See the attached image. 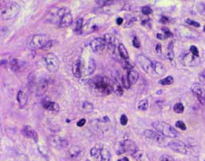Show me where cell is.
Listing matches in <instances>:
<instances>
[{"mask_svg":"<svg viewBox=\"0 0 205 161\" xmlns=\"http://www.w3.org/2000/svg\"><path fill=\"white\" fill-rule=\"evenodd\" d=\"M90 86L93 94L99 97L109 95L114 90L112 81L103 76H96L92 79L90 81Z\"/></svg>","mask_w":205,"mask_h":161,"instance_id":"6da1fadb","label":"cell"},{"mask_svg":"<svg viewBox=\"0 0 205 161\" xmlns=\"http://www.w3.org/2000/svg\"><path fill=\"white\" fill-rule=\"evenodd\" d=\"M152 127L154 128L156 132L159 134L164 136V137H169L172 138H178L179 136V132L176 130L172 125L163 121H156L152 123Z\"/></svg>","mask_w":205,"mask_h":161,"instance_id":"7a4b0ae2","label":"cell"},{"mask_svg":"<svg viewBox=\"0 0 205 161\" xmlns=\"http://www.w3.org/2000/svg\"><path fill=\"white\" fill-rule=\"evenodd\" d=\"M52 45V41L45 35H36L31 39L30 46L33 49L48 50Z\"/></svg>","mask_w":205,"mask_h":161,"instance_id":"3957f363","label":"cell"},{"mask_svg":"<svg viewBox=\"0 0 205 161\" xmlns=\"http://www.w3.org/2000/svg\"><path fill=\"white\" fill-rule=\"evenodd\" d=\"M20 10V6L15 2H9L2 8L1 17L4 20H9L15 17Z\"/></svg>","mask_w":205,"mask_h":161,"instance_id":"277c9868","label":"cell"},{"mask_svg":"<svg viewBox=\"0 0 205 161\" xmlns=\"http://www.w3.org/2000/svg\"><path fill=\"white\" fill-rule=\"evenodd\" d=\"M105 24V20L101 17H96L90 19L82 28L81 34L89 35L99 30Z\"/></svg>","mask_w":205,"mask_h":161,"instance_id":"5b68a950","label":"cell"},{"mask_svg":"<svg viewBox=\"0 0 205 161\" xmlns=\"http://www.w3.org/2000/svg\"><path fill=\"white\" fill-rule=\"evenodd\" d=\"M45 64L46 68L50 72H56L59 67V61L55 54L48 53L44 56Z\"/></svg>","mask_w":205,"mask_h":161,"instance_id":"8992f818","label":"cell"},{"mask_svg":"<svg viewBox=\"0 0 205 161\" xmlns=\"http://www.w3.org/2000/svg\"><path fill=\"white\" fill-rule=\"evenodd\" d=\"M136 61L139 64L145 72L147 74H152L153 71L152 62L143 55H138L136 56Z\"/></svg>","mask_w":205,"mask_h":161,"instance_id":"52a82bcc","label":"cell"},{"mask_svg":"<svg viewBox=\"0 0 205 161\" xmlns=\"http://www.w3.org/2000/svg\"><path fill=\"white\" fill-rule=\"evenodd\" d=\"M191 90L193 94L197 97L199 102H200L202 105H204L205 89L204 88V87L200 83H195L192 85L191 87Z\"/></svg>","mask_w":205,"mask_h":161,"instance_id":"ba28073f","label":"cell"},{"mask_svg":"<svg viewBox=\"0 0 205 161\" xmlns=\"http://www.w3.org/2000/svg\"><path fill=\"white\" fill-rule=\"evenodd\" d=\"M48 143L50 146L56 149H64L68 145V141L59 136H52L48 138Z\"/></svg>","mask_w":205,"mask_h":161,"instance_id":"9c48e42d","label":"cell"},{"mask_svg":"<svg viewBox=\"0 0 205 161\" xmlns=\"http://www.w3.org/2000/svg\"><path fill=\"white\" fill-rule=\"evenodd\" d=\"M143 134L148 139L154 141V142L160 144V145H163L165 143V138L164 136L159 134L157 132L150 130V129H146L144 131Z\"/></svg>","mask_w":205,"mask_h":161,"instance_id":"30bf717a","label":"cell"},{"mask_svg":"<svg viewBox=\"0 0 205 161\" xmlns=\"http://www.w3.org/2000/svg\"><path fill=\"white\" fill-rule=\"evenodd\" d=\"M105 46H106V42L105 39L101 37H97L91 41L90 47L94 52L96 53H99L103 51Z\"/></svg>","mask_w":205,"mask_h":161,"instance_id":"8fae6325","label":"cell"},{"mask_svg":"<svg viewBox=\"0 0 205 161\" xmlns=\"http://www.w3.org/2000/svg\"><path fill=\"white\" fill-rule=\"evenodd\" d=\"M168 146L170 149H172L173 151H174L177 153H180L182 154H187V148L185 144L181 141L179 140H173L168 144Z\"/></svg>","mask_w":205,"mask_h":161,"instance_id":"7c38bea8","label":"cell"},{"mask_svg":"<svg viewBox=\"0 0 205 161\" xmlns=\"http://www.w3.org/2000/svg\"><path fill=\"white\" fill-rule=\"evenodd\" d=\"M42 107L45 109L50 112L58 113L59 112V105L55 102L51 101L48 97H45L41 101Z\"/></svg>","mask_w":205,"mask_h":161,"instance_id":"4fadbf2b","label":"cell"},{"mask_svg":"<svg viewBox=\"0 0 205 161\" xmlns=\"http://www.w3.org/2000/svg\"><path fill=\"white\" fill-rule=\"evenodd\" d=\"M122 143H123L125 153L127 152V153H129L131 155H133L138 151L137 146H136V143L132 140H125L122 141Z\"/></svg>","mask_w":205,"mask_h":161,"instance_id":"5bb4252c","label":"cell"},{"mask_svg":"<svg viewBox=\"0 0 205 161\" xmlns=\"http://www.w3.org/2000/svg\"><path fill=\"white\" fill-rule=\"evenodd\" d=\"M105 42H106V45L108 46L111 51H113L114 52H115V49L116 48H118V45H117V39L115 38V36H114L110 34H106L105 35L104 38Z\"/></svg>","mask_w":205,"mask_h":161,"instance_id":"9a60e30c","label":"cell"},{"mask_svg":"<svg viewBox=\"0 0 205 161\" xmlns=\"http://www.w3.org/2000/svg\"><path fill=\"white\" fill-rule=\"evenodd\" d=\"M82 70H83V61L79 58L76 60L72 65V72L73 75L76 78H81L82 76Z\"/></svg>","mask_w":205,"mask_h":161,"instance_id":"2e32d148","label":"cell"},{"mask_svg":"<svg viewBox=\"0 0 205 161\" xmlns=\"http://www.w3.org/2000/svg\"><path fill=\"white\" fill-rule=\"evenodd\" d=\"M48 88V82L46 79H41L38 82L37 86L36 94L37 96H42L44 94Z\"/></svg>","mask_w":205,"mask_h":161,"instance_id":"e0dca14e","label":"cell"},{"mask_svg":"<svg viewBox=\"0 0 205 161\" xmlns=\"http://www.w3.org/2000/svg\"><path fill=\"white\" fill-rule=\"evenodd\" d=\"M73 21V17L72 15L71 14V13L65 14V15H64L60 19V21H59V27L60 28H67L70 26V24H72Z\"/></svg>","mask_w":205,"mask_h":161,"instance_id":"ac0fdd59","label":"cell"},{"mask_svg":"<svg viewBox=\"0 0 205 161\" xmlns=\"http://www.w3.org/2000/svg\"><path fill=\"white\" fill-rule=\"evenodd\" d=\"M9 65L10 67V69L14 72H18L20 71L23 67V63L18 60V59L13 58L9 61Z\"/></svg>","mask_w":205,"mask_h":161,"instance_id":"d6986e66","label":"cell"},{"mask_svg":"<svg viewBox=\"0 0 205 161\" xmlns=\"http://www.w3.org/2000/svg\"><path fill=\"white\" fill-rule=\"evenodd\" d=\"M153 70L159 76H163L166 73L167 70L163 64H161L160 62L153 61L152 62Z\"/></svg>","mask_w":205,"mask_h":161,"instance_id":"ffe728a7","label":"cell"},{"mask_svg":"<svg viewBox=\"0 0 205 161\" xmlns=\"http://www.w3.org/2000/svg\"><path fill=\"white\" fill-rule=\"evenodd\" d=\"M17 99L19 106L21 107H23L26 105V103L28 102V96L23 91H19L17 93Z\"/></svg>","mask_w":205,"mask_h":161,"instance_id":"44dd1931","label":"cell"},{"mask_svg":"<svg viewBox=\"0 0 205 161\" xmlns=\"http://www.w3.org/2000/svg\"><path fill=\"white\" fill-rule=\"evenodd\" d=\"M127 77H128V79H129L130 82V84L133 85L138 81V78H139V75L137 71H136V70L132 69L128 71Z\"/></svg>","mask_w":205,"mask_h":161,"instance_id":"7402d4cb","label":"cell"},{"mask_svg":"<svg viewBox=\"0 0 205 161\" xmlns=\"http://www.w3.org/2000/svg\"><path fill=\"white\" fill-rule=\"evenodd\" d=\"M22 133H23V135L25 136V137L33 138L37 132L34 130V129L31 128L30 126L25 125L24 127V128H23Z\"/></svg>","mask_w":205,"mask_h":161,"instance_id":"603a6c76","label":"cell"},{"mask_svg":"<svg viewBox=\"0 0 205 161\" xmlns=\"http://www.w3.org/2000/svg\"><path fill=\"white\" fill-rule=\"evenodd\" d=\"M137 161H150V159L146 153L141 151H137L134 154L132 155Z\"/></svg>","mask_w":205,"mask_h":161,"instance_id":"cb8c5ba5","label":"cell"},{"mask_svg":"<svg viewBox=\"0 0 205 161\" xmlns=\"http://www.w3.org/2000/svg\"><path fill=\"white\" fill-rule=\"evenodd\" d=\"M118 50L119 55H120L121 58H123L125 60H127V59H129V53H128L127 50L123 44H119Z\"/></svg>","mask_w":205,"mask_h":161,"instance_id":"d4e9b609","label":"cell"},{"mask_svg":"<svg viewBox=\"0 0 205 161\" xmlns=\"http://www.w3.org/2000/svg\"><path fill=\"white\" fill-rule=\"evenodd\" d=\"M96 68V61L94 59L90 58L88 61V65H87V75H92L94 72H95Z\"/></svg>","mask_w":205,"mask_h":161,"instance_id":"484cf974","label":"cell"},{"mask_svg":"<svg viewBox=\"0 0 205 161\" xmlns=\"http://www.w3.org/2000/svg\"><path fill=\"white\" fill-rule=\"evenodd\" d=\"M111 154L106 149H102L101 154L98 157L97 161H110Z\"/></svg>","mask_w":205,"mask_h":161,"instance_id":"4316f807","label":"cell"},{"mask_svg":"<svg viewBox=\"0 0 205 161\" xmlns=\"http://www.w3.org/2000/svg\"><path fill=\"white\" fill-rule=\"evenodd\" d=\"M81 153V148L79 146L74 145L72 146L68 150V154L70 155V157L75 158L77 157Z\"/></svg>","mask_w":205,"mask_h":161,"instance_id":"83f0119b","label":"cell"},{"mask_svg":"<svg viewBox=\"0 0 205 161\" xmlns=\"http://www.w3.org/2000/svg\"><path fill=\"white\" fill-rule=\"evenodd\" d=\"M102 149H103V148H102V145H96L90 150V154L93 157L98 158L101 155Z\"/></svg>","mask_w":205,"mask_h":161,"instance_id":"f1b7e54d","label":"cell"},{"mask_svg":"<svg viewBox=\"0 0 205 161\" xmlns=\"http://www.w3.org/2000/svg\"><path fill=\"white\" fill-rule=\"evenodd\" d=\"M81 109L84 112L90 113V112H92V110L94 109V106L92 103L88 102V101H84V102L82 103Z\"/></svg>","mask_w":205,"mask_h":161,"instance_id":"f546056e","label":"cell"},{"mask_svg":"<svg viewBox=\"0 0 205 161\" xmlns=\"http://www.w3.org/2000/svg\"><path fill=\"white\" fill-rule=\"evenodd\" d=\"M114 149H115L116 154H118V155H121V154H123V153H125L123 143H122V142L116 143L115 145H114Z\"/></svg>","mask_w":205,"mask_h":161,"instance_id":"4dcf8cb0","label":"cell"},{"mask_svg":"<svg viewBox=\"0 0 205 161\" xmlns=\"http://www.w3.org/2000/svg\"><path fill=\"white\" fill-rule=\"evenodd\" d=\"M149 106V103H148L147 99H143L139 101L138 104V109L142 110V111H145L148 108Z\"/></svg>","mask_w":205,"mask_h":161,"instance_id":"1f68e13d","label":"cell"},{"mask_svg":"<svg viewBox=\"0 0 205 161\" xmlns=\"http://www.w3.org/2000/svg\"><path fill=\"white\" fill-rule=\"evenodd\" d=\"M167 58L169 59L170 61H172L174 57V54H173V42H170L168 46V52L167 54Z\"/></svg>","mask_w":205,"mask_h":161,"instance_id":"d6a6232c","label":"cell"},{"mask_svg":"<svg viewBox=\"0 0 205 161\" xmlns=\"http://www.w3.org/2000/svg\"><path fill=\"white\" fill-rule=\"evenodd\" d=\"M83 19L82 18L78 19L77 20H76V25H75V32L80 33H81L82 28H83Z\"/></svg>","mask_w":205,"mask_h":161,"instance_id":"836d02e7","label":"cell"},{"mask_svg":"<svg viewBox=\"0 0 205 161\" xmlns=\"http://www.w3.org/2000/svg\"><path fill=\"white\" fill-rule=\"evenodd\" d=\"M173 83V78L171 76H169L166 78L163 79L159 81V83L161 85H163V86H169V85L172 84Z\"/></svg>","mask_w":205,"mask_h":161,"instance_id":"e575fe53","label":"cell"},{"mask_svg":"<svg viewBox=\"0 0 205 161\" xmlns=\"http://www.w3.org/2000/svg\"><path fill=\"white\" fill-rule=\"evenodd\" d=\"M184 105L181 103H176L173 106V111L177 114H182L184 112Z\"/></svg>","mask_w":205,"mask_h":161,"instance_id":"d590c367","label":"cell"},{"mask_svg":"<svg viewBox=\"0 0 205 161\" xmlns=\"http://www.w3.org/2000/svg\"><path fill=\"white\" fill-rule=\"evenodd\" d=\"M114 91L116 92V94L118 95V96H122L123 94V87L121 86V85H119L118 83H114Z\"/></svg>","mask_w":205,"mask_h":161,"instance_id":"8d00e7d4","label":"cell"},{"mask_svg":"<svg viewBox=\"0 0 205 161\" xmlns=\"http://www.w3.org/2000/svg\"><path fill=\"white\" fill-rule=\"evenodd\" d=\"M122 83H123V86L125 89H129L131 86L130 82L129 79H128L127 75V76L124 75L122 77Z\"/></svg>","mask_w":205,"mask_h":161,"instance_id":"74e56055","label":"cell"},{"mask_svg":"<svg viewBox=\"0 0 205 161\" xmlns=\"http://www.w3.org/2000/svg\"><path fill=\"white\" fill-rule=\"evenodd\" d=\"M162 31L163 32V35L164 36L165 38H169L171 37V36H172L173 34L172 33V32L169 30V29L167 27H163L162 28Z\"/></svg>","mask_w":205,"mask_h":161,"instance_id":"f35d334b","label":"cell"},{"mask_svg":"<svg viewBox=\"0 0 205 161\" xmlns=\"http://www.w3.org/2000/svg\"><path fill=\"white\" fill-rule=\"evenodd\" d=\"M141 13L145 15H151L153 13V10L152 8L149 6H144L141 8Z\"/></svg>","mask_w":205,"mask_h":161,"instance_id":"ab89813d","label":"cell"},{"mask_svg":"<svg viewBox=\"0 0 205 161\" xmlns=\"http://www.w3.org/2000/svg\"><path fill=\"white\" fill-rule=\"evenodd\" d=\"M176 126L179 129H180L181 130H186L187 129V126L185 125L184 123L182 121H178L176 123Z\"/></svg>","mask_w":205,"mask_h":161,"instance_id":"60d3db41","label":"cell"},{"mask_svg":"<svg viewBox=\"0 0 205 161\" xmlns=\"http://www.w3.org/2000/svg\"><path fill=\"white\" fill-rule=\"evenodd\" d=\"M185 23L188 25H191V26H193L195 27H200V24H199L198 22L191 20V19H187L186 21H185Z\"/></svg>","mask_w":205,"mask_h":161,"instance_id":"b9f144b4","label":"cell"},{"mask_svg":"<svg viewBox=\"0 0 205 161\" xmlns=\"http://www.w3.org/2000/svg\"><path fill=\"white\" fill-rule=\"evenodd\" d=\"M190 52H191L192 55L196 56V57H199V51L198 48L195 46H191L190 47Z\"/></svg>","mask_w":205,"mask_h":161,"instance_id":"7bdbcfd3","label":"cell"},{"mask_svg":"<svg viewBox=\"0 0 205 161\" xmlns=\"http://www.w3.org/2000/svg\"><path fill=\"white\" fill-rule=\"evenodd\" d=\"M198 10L201 15L205 16V4H204V3L199 4L198 6Z\"/></svg>","mask_w":205,"mask_h":161,"instance_id":"ee69618b","label":"cell"},{"mask_svg":"<svg viewBox=\"0 0 205 161\" xmlns=\"http://www.w3.org/2000/svg\"><path fill=\"white\" fill-rule=\"evenodd\" d=\"M160 161H176L173 158L169 155H163L160 158Z\"/></svg>","mask_w":205,"mask_h":161,"instance_id":"f6af8a7d","label":"cell"},{"mask_svg":"<svg viewBox=\"0 0 205 161\" xmlns=\"http://www.w3.org/2000/svg\"><path fill=\"white\" fill-rule=\"evenodd\" d=\"M120 122L122 125L125 126L128 123V118L125 115H122L121 117V119H120Z\"/></svg>","mask_w":205,"mask_h":161,"instance_id":"bcb514c9","label":"cell"},{"mask_svg":"<svg viewBox=\"0 0 205 161\" xmlns=\"http://www.w3.org/2000/svg\"><path fill=\"white\" fill-rule=\"evenodd\" d=\"M132 42H133V46L136 48H139L141 47V42L136 36L133 38Z\"/></svg>","mask_w":205,"mask_h":161,"instance_id":"7dc6e473","label":"cell"},{"mask_svg":"<svg viewBox=\"0 0 205 161\" xmlns=\"http://www.w3.org/2000/svg\"><path fill=\"white\" fill-rule=\"evenodd\" d=\"M199 77H200V80L201 81V83L204 84V85H205V70H204L203 72L200 73Z\"/></svg>","mask_w":205,"mask_h":161,"instance_id":"c3c4849f","label":"cell"},{"mask_svg":"<svg viewBox=\"0 0 205 161\" xmlns=\"http://www.w3.org/2000/svg\"><path fill=\"white\" fill-rule=\"evenodd\" d=\"M168 21H169V18L167 17H164V16H163V17H162L161 19V20H160V22H161V23L163 24H167Z\"/></svg>","mask_w":205,"mask_h":161,"instance_id":"681fc988","label":"cell"},{"mask_svg":"<svg viewBox=\"0 0 205 161\" xmlns=\"http://www.w3.org/2000/svg\"><path fill=\"white\" fill-rule=\"evenodd\" d=\"M85 123H86V120H85V118H82V119H81L80 121L77 122V126L79 127L83 126L85 124Z\"/></svg>","mask_w":205,"mask_h":161,"instance_id":"f907efd6","label":"cell"},{"mask_svg":"<svg viewBox=\"0 0 205 161\" xmlns=\"http://www.w3.org/2000/svg\"><path fill=\"white\" fill-rule=\"evenodd\" d=\"M156 52L158 54H160L162 52V46L160 44H158L156 46Z\"/></svg>","mask_w":205,"mask_h":161,"instance_id":"816d5d0a","label":"cell"},{"mask_svg":"<svg viewBox=\"0 0 205 161\" xmlns=\"http://www.w3.org/2000/svg\"><path fill=\"white\" fill-rule=\"evenodd\" d=\"M123 19L121 17H118L117 18V19H116V23H117L118 25H121L122 24H123Z\"/></svg>","mask_w":205,"mask_h":161,"instance_id":"f5cc1de1","label":"cell"},{"mask_svg":"<svg viewBox=\"0 0 205 161\" xmlns=\"http://www.w3.org/2000/svg\"><path fill=\"white\" fill-rule=\"evenodd\" d=\"M156 36H157V38L159 39H166L164 37V36L163 35V34H161V33H158L157 35H156Z\"/></svg>","mask_w":205,"mask_h":161,"instance_id":"db71d44e","label":"cell"},{"mask_svg":"<svg viewBox=\"0 0 205 161\" xmlns=\"http://www.w3.org/2000/svg\"><path fill=\"white\" fill-rule=\"evenodd\" d=\"M117 161H129V159H128L127 157H124L123 159H119V160H118Z\"/></svg>","mask_w":205,"mask_h":161,"instance_id":"11a10c76","label":"cell"},{"mask_svg":"<svg viewBox=\"0 0 205 161\" xmlns=\"http://www.w3.org/2000/svg\"><path fill=\"white\" fill-rule=\"evenodd\" d=\"M203 30H204V32H205V26H204V28H203Z\"/></svg>","mask_w":205,"mask_h":161,"instance_id":"9f6ffc18","label":"cell"},{"mask_svg":"<svg viewBox=\"0 0 205 161\" xmlns=\"http://www.w3.org/2000/svg\"><path fill=\"white\" fill-rule=\"evenodd\" d=\"M85 161H90V160H86Z\"/></svg>","mask_w":205,"mask_h":161,"instance_id":"6f0895ef","label":"cell"}]
</instances>
